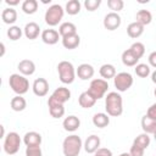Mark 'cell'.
<instances>
[{
  "mask_svg": "<svg viewBox=\"0 0 156 156\" xmlns=\"http://www.w3.org/2000/svg\"><path fill=\"white\" fill-rule=\"evenodd\" d=\"M154 138H155V140H156V132L154 133Z\"/></svg>",
  "mask_w": 156,
  "mask_h": 156,
  "instance_id": "cell-49",
  "label": "cell"
},
{
  "mask_svg": "<svg viewBox=\"0 0 156 156\" xmlns=\"http://www.w3.org/2000/svg\"><path fill=\"white\" fill-rule=\"evenodd\" d=\"M105 108L108 116L118 117L123 112V100L119 93L111 91L105 98Z\"/></svg>",
  "mask_w": 156,
  "mask_h": 156,
  "instance_id": "cell-1",
  "label": "cell"
},
{
  "mask_svg": "<svg viewBox=\"0 0 156 156\" xmlns=\"http://www.w3.org/2000/svg\"><path fill=\"white\" fill-rule=\"evenodd\" d=\"M93 123L98 128H105L110 123V117H108L107 113H102V112L95 113L94 117H93Z\"/></svg>",
  "mask_w": 156,
  "mask_h": 156,
  "instance_id": "cell-28",
  "label": "cell"
},
{
  "mask_svg": "<svg viewBox=\"0 0 156 156\" xmlns=\"http://www.w3.org/2000/svg\"><path fill=\"white\" fill-rule=\"evenodd\" d=\"M38 10V1L37 0H24L22 2V11L27 15H33Z\"/></svg>",
  "mask_w": 156,
  "mask_h": 156,
  "instance_id": "cell-30",
  "label": "cell"
},
{
  "mask_svg": "<svg viewBox=\"0 0 156 156\" xmlns=\"http://www.w3.org/2000/svg\"><path fill=\"white\" fill-rule=\"evenodd\" d=\"M146 115H147L150 118H152V119H155V121H156V102H155V104H152V105L147 108Z\"/></svg>",
  "mask_w": 156,
  "mask_h": 156,
  "instance_id": "cell-42",
  "label": "cell"
},
{
  "mask_svg": "<svg viewBox=\"0 0 156 156\" xmlns=\"http://www.w3.org/2000/svg\"><path fill=\"white\" fill-rule=\"evenodd\" d=\"M101 4V0H85L84 6L88 11H95Z\"/></svg>",
  "mask_w": 156,
  "mask_h": 156,
  "instance_id": "cell-39",
  "label": "cell"
},
{
  "mask_svg": "<svg viewBox=\"0 0 156 156\" xmlns=\"http://www.w3.org/2000/svg\"><path fill=\"white\" fill-rule=\"evenodd\" d=\"M63 13H65L63 7L61 5H58V4H54V5L49 6V9L45 12V17H44L45 22L51 27L57 26L60 23V21L62 20Z\"/></svg>",
  "mask_w": 156,
  "mask_h": 156,
  "instance_id": "cell-6",
  "label": "cell"
},
{
  "mask_svg": "<svg viewBox=\"0 0 156 156\" xmlns=\"http://www.w3.org/2000/svg\"><path fill=\"white\" fill-rule=\"evenodd\" d=\"M49 112H50L51 117L61 118L65 115V107H63V105H52V106H49Z\"/></svg>",
  "mask_w": 156,
  "mask_h": 156,
  "instance_id": "cell-35",
  "label": "cell"
},
{
  "mask_svg": "<svg viewBox=\"0 0 156 156\" xmlns=\"http://www.w3.org/2000/svg\"><path fill=\"white\" fill-rule=\"evenodd\" d=\"M149 63L152 66V67H155L156 68V51H152L150 55H149Z\"/></svg>",
  "mask_w": 156,
  "mask_h": 156,
  "instance_id": "cell-43",
  "label": "cell"
},
{
  "mask_svg": "<svg viewBox=\"0 0 156 156\" xmlns=\"http://www.w3.org/2000/svg\"><path fill=\"white\" fill-rule=\"evenodd\" d=\"M107 6L110 10H112V12H118L123 9L124 2L123 0H107Z\"/></svg>",
  "mask_w": 156,
  "mask_h": 156,
  "instance_id": "cell-37",
  "label": "cell"
},
{
  "mask_svg": "<svg viewBox=\"0 0 156 156\" xmlns=\"http://www.w3.org/2000/svg\"><path fill=\"white\" fill-rule=\"evenodd\" d=\"M7 37L11 40H18L22 37V29L18 26H11L7 29Z\"/></svg>",
  "mask_w": 156,
  "mask_h": 156,
  "instance_id": "cell-36",
  "label": "cell"
},
{
  "mask_svg": "<svg viewBox=\"0 0 156 156\" xmlns=\"http://www.w3.org/2000/svg\"><path fill=\"white\" fill-rule=\"evenodd\" d=\"M133 143L136 144V145H139L140 147H143V149L145 150V149H147V146L150 145V136H149V134H146V133H141V134H139V135L134 139Z\"/></svg>",
  "mask_w": 156,
  "mask_h": 156,
  "instance_id": "cell-33",
  "label": "cell"
},
{
  "mask_svg": "<svg viewBox=\"0 0 156 156\" xmlns=\"http://www.w3.org/2000/svg\"><path fill=\"white\" fill-rule=\"evenodd\" d=\"M83 147V141L80 136L72 134L65 138L62 143V151L65 156H78Z\"/></svg>",
  "mask_w": 156,
  "mask_h": 156,
  "instance_id": "cell-2",
  "label": "cell"
},
{
  "mask_svg": "<svg viewBox=\"0 0 156 156\" xmlns=\"http://www.w3.org/2000/svg\"><path fill=\"white\" fill-rule=\"evenodd\" d=\"M32 89H33V93L37 96H39V98L45 96L48 94V91H49V83H48V80L45 78H37L33 82Z\"/></svg>",
  "mask_w": 156,
  "mask_h": 156,
  "instance_id": "cell-11",
  "label": "cell"
},
{
  "mask_svg": "<svg viewBox=\"0 0 156 156\" xmlns=\"http://www.w3.org/2000/svg\"><path fill=\"white\" fill-rule=\"evenodd\" d=\"M11 108L16 112H20V111H23L26 107H27V101L26 99L22 96V95H16L11 99Z\"/></svg>",
  "mask_w": 156,
  "mask_h": 156,
  "instance_id": "cell-27",
  "label": "cell"
},
{
  "mask_svg": "<svg viewBox=\"0 0 156 156\" xmlns=\"http://www.w3.org/2000/svg\"><path fill=\"white\" fill-rule=\"evenodd\" d=\"M129 50L140 60V58L143 57L144 52H145V45H144L143 43H140V41H135V43H133V44L130 45Z\"/></svg>",
  "mask_w": 156,
  "mask_h": 156,
  "instance_id": "cell-32",
  "label": "cell"
},
{
  "mask_svg": "<svg viewBox=\"0 0 156 156\" xmlns=\"http://www.w3.org/2000/svg\"><path fill=\"white\" fill-rule=\"evenodd\" d=\"M134 71H135L136 76L140 77V78H146V77L150 74V72H151V71H150V67H149L146 63H138V65L135 66Z\"/></svg>",
  "mask_w": 156,
  "mask_h": 156,
  "instance_id": "cell-34",
  "label": "cell"
},
{
  "mask_svg": "<svg viewBox=\"0 0 156 156\" xmlns=\"http://www.w3.org/2000/svg\"><path fill=\"white\" fill-rule=\"evenodd\" d=\"M26 156H43L40 146H27Z\"/></svg>",
  "mask_w": 156,
  "mask_h": 156,
  "instance_id": "cell-38",
  "label": "cell"
},
{
  "mask_svg": "<svg viewBox=\"0 0 156 156\" xmlns=\"http://www.w3.org/2000/svg\"><path fill=\"white\" fill-rule=\"evenodd\" d=\"M143 33H144V26L140 24V23L136 22V21L129 23L128 27H127V34H128L130 38H133V39L139 38Z\"/></svg>",
  "mask_w": 156,
  "mask_h": 156,
  "instance_id": "cell-19",
  "label": "cell"
},
{
  "mask_svg": "<svg viewBox=\"0 0 156 156\" xmlns=\"http://www.w3.org/2000/svg\"><path fill=\"white\" fill-rule=\"evenodd\" d=\"M23 141L26 146H40L41 144V135L37 132H28L23 136Z\"/></svg>",
  "mask_w": 156,
  "mask_h": 156,
  "instance_id": "cell-17",
  "label": "cell"
},
{
  "mask_svg": "<svg viewBox=\"0 0 156 156\" xmlns=\"http://www.w3.org/2000/svg\"><path fill=\"white\" fill-rule=\"evenodd\" d=\"M60 37H61L60 33H58L57 30H55V29H51V28L44 29V30L41 32V40H43L45 44H49V45L56 44V43L58 41Z\"/></svg>",
  "mask_w": 156,
  "mask_h": 156,
  "instance_id": "cell-14",
  "label": "cell"
},
{
  "mask_svg": "<svg viewBox=\"0 0 156 156\" xmlns=\"http://www.w3.org/2000/svg\"><path fill=\"white\" fill-rule=\"evenodd\" d=\"M71 99V91L68 88L65 87H58L54 90V93L49 96L48 100V106H52V105H63L65 102H67Z\"/></svg>",
  "mask_w": 156,
  "mask_h": 156,
  "instance_id": "cell-7",
  "label": "cell"
},
{
  "mask_svg": "<svg viewBox=\"0 0 156 156\" xmlns=\"http://www.w3.org/2000/svg\"><path fill=\"white\" fill-rule=\"evenodd\" d=\"M141 128L144 130V133L146 134H154L156 132V121L150 118L147 115L143 116L141 118Z\"/></svg>",
  "mask_w": 156,
  "mask_h": 156,
  "instance_id": "cell-21",
  "label": "cell"
},
{
  "mask_svg": "<svg viewBox=\"0 0 156 156\" xmlns=\"http://www.w3.org/2000/svg\"><path fill=\"white\" fill-rule=\"evenodd\" d=\"M95 102H96V100L88 91H83L78 98V104L83 108H90V107H93L95 105Z\"/></svg>",
  "mask_w": 156,
  "mask_h": 156,
  "instance_id": "cell-22",
  "label": "cell"
},
{
  "mask_svg": "<svg viewBox=\"0 0 156 156\" xmlns=\"http://www.w3.org/2000/svg\"><path fill=\"white\" fill-rule=\"evenodd\" d=\"M94 156H112V151L107 147H100Z\"/></svg>",
  "mask_w": 156,
  "mask_h": 156,
  "instance_id": "cell-41",
  "label": "cell"
},
{
  "mask_svg": "<svg viewBox=\"0 0 156 156\" xmlns=\"http://www.w3.org/2000/svg\"><path fill=\"white\" fill-rule=\"evenodd\" d=\"M23 32H24L26 38L33 40V39H37V38L39 37L40 27H39V24L35 23V22H29V23H27V24L24 26Z\"/></svg>",
  "mask_w": 156,
  "mask_h": 156,
  "instance_id": "cell-16",
  "label": "cell"
},
{
  "mask_svg": "<svg viewBox=\"0 0 156 156\" xmlns=\"http://www.w3.org/2000/svg\"><path fill=\"white\" fill-rule=\"evenodd\" d=\"M4 54H5V44L4 43H1V56H4Z\"/></svg>",
  "mask_w": 156,
  "mask_h": 156,
  "instance_id": "cell-46",
  "label": "cell"
},
{
  "mask_svg": "<svg viewBox=\"0 0 156 156\" xmlns=\"http://www.w3.org/2000/svg\"><path fill=\"white\" fill-rule=\"evenodd\" d=\"M151 80H152V83L156 84V71H154V72L151 73Z\"/></svg>",
  "mask_w": 156,
  "mask_h": 156,
  "instance_id": "cell-45",
  "label": "cell"
},
{
  "mask_svg": "<svg viewBox=\"0 0 156 156\" xmlns=\"http://www.w3.org/2000/svg\"><path fill=\"white\" fill-rule=\"evenodd\" d=\"M144 149L143 147H140L139 145H136V144H132V146H130V150H129V154L132 155V156H144Z\"/></svg>",
  "mask_w": 156,
  "mask_h": 156,
  "instance_id": "cell-40",
  "label": "cell"
},
{
  "mask_svg": "<svg viewBox=\"0 0 156 156\" xmlns=\"http://www.w3.org/2000/svg\"><path fill=\"white\" fill-rule=\"evenodd\" d=\"M5 2H6L7 5H10V6H15V5H18V4H20L18 0H5Z\"/></svg>",
  "mask_w": 156,
  "mask_h": 156,
  "instance_id": "cell-44",
  "label": "cell"
},
{
  "mask_svg": "<svg viewBox=\"0 0 156 156\" xmlns=\"http://www.w3.org/2000/svg\"><path fill=\"white\" fill-rule=\"evenodd\" d=\"M118 156H132L129 152H122L121 155H118Z\"/></svg>",
  "mask_w": 156,
  "mask_h": 156,
  "instance_id": "cell-48",
  "label": "cell"
},
{
  "mask_svg": "<svg viewBox=\"0 0 156 156\" xmlns=\"http://www.w3.org/2000/svg\"><path fill=\"white\" fill-rule=\"evenodd\" d=\"M79 43H80V38L78 34H73V35H68V37L62 38V45L68 50L76 49L79 45Z\"/></svg>",
  "mask_w": 156,
  "mask_h": 156,
  "instance_id": "cell-26",
  "label": "cell"
},
{
  "mask_svg": "<svg viewBox=\"0 0 156 156\" xmlns=\"http://www.w3.org/2000/svg\"><path fill=\"white\" fill-rule=\"evenodd\" d=\"M1 138H5V130H4V126H1Z\"/></svg>",
  "mask_w": 156,
  "mask_h": 156,
  "instance_id": "cell-47",
  "label": "cell"
},
{
  "mask_svg": "<svg viewBox=\"0 0 156 156\" xmlns=\"http://www.w3.org/2000/svg\"><path fill=\"white\" fill-rule=\"evenodd\" d=\"M94 67L89 63H82L78 66L77 71H76V74L78 76V78H80L82 80H88L90 78H93L94 76Z\"/></svg>",
  "mask_w": 156,
  "mask_h": 156,
  "instance_id": "cell-13",
  "label": "cell"
},
{
  "mask_svg": "<svg viewBox=\"0 0 156 156\" xmlns=\"http://www.w3.org/2000/svg\"><path fill=\"white\" fill-rule=\"evenodd\" d=\"M99 73H100V76L102 77V79H105V80L111 79V78H115V76L117 74L115 66L111 65V63H105V65H102V66L100 67V69H99Z\"/></svg>",
  "mask_w": 156,
  "mask_h": 156,
  "instance_id": "cell-24",
  "label": "cell"
},
{
  "mask_svg": "<svg viewBox=\"0 0 156 156\" xmlns=\"http://www.w3.org/2000/svg\"><path fill=\"white\" fill-rule=\"evenodd\" d=\"M57 72H58L60 80L63 84H71L74 82L76 69L69 61H61L57 65Z\"/></svg>",
  "mask_w": 156,
  "mask_h": 156,
  "instance_id": "cell-4",
  "label": "cell"
},
{
  "mask_svg": "<svg viewBox=\"0 0 156 156\" xmlns=\"http://www.w3.org/2000/svg\"><path fill=\"white\" fill-rule=\"evenodd\" d=\"M80 7H82V5H80V2L78 1V0H69L67 4H66V12L68 13V15H77V13H79V11H80Z\"/></svg>",
  "mask_w": 156,
  "mask_h": 156,
  "instance_id": "cell-31",
  "label": "cell"
},
{
  "mask_svg": "<svg viewBox=\"0 0 156 156\" xmlns=\"http://www.w3.org/2000/svg\"><path fill=\"white\" fill-rule=\"evenodd\" d=\"M100 143H101L100 138L95 134H91L85 139V141L83 144V147L88 154H95L100 149Z\"/></svg>",
  "mask_w": 156,
  "mask_h": 156,
  "instance_id": "cell-12",
  "label": "cell"
},
{
  "mask_svg": "<svg viewBox=\"0 0 156 156\" xmlns=\"http://www.w3.org/2000/svg\"><path fill=\"white\" fill-rule=\"evenodd\" d=\"M135 21L139 22L140 24H143L144 27L146 24H150L152 21V15L149 10H139L135 15Z\"/></svg>",
  "mask_w": 156,
  "mask_h": 156,
  "instance_id": "cell-29",
  "label": "cell"
},
{
  "mask_svg": "<svg viewBox=\"0 0 156 156\" xmlns=\"http://www.w3.org/2000/svg\"><path fill=\"white\" fill-rule=\"evenodd\" d=\"M113 84L116 87V89L122 93V91H127L132 85H133V77L130 73L128 72H119L113 78Z\"/></svg>",
  "mask_w": 156,
  "mask_h": 156,
  "instance_id": "cell-9",
  "label": "cell"
},
{
  "mask_svg": "<svg viewBox=\"0 0 156 156\" xmlns=\"http://www.w3.org/2000/svg\"><path fill=\"white\" fill-rule=\"evenodd\" d=\"M1 18H2L4 23H6V24H12V23H15L16 20H17V12H16V10L12 9V7H6V9H4L2 12H1Z\"/></svg>",
  "mask_w": 156,
  "mask_h": 156,
  "instance_id": "cell-25",
  "label": "cell"
},
{
  "mask_svg": "<svg viewBox=\"0 0 156 156\" xmlns=\"http://www.w3.org/2000/svg\"><path fill=\"white\" fill-rule=\"evenodd\" d=\"M154 94H155V96H156V88H155V90H154Z\"/></svg>",
  "mask_w": 156,
  "mask_h": 156,
  "instance_id": "cell-50",
  "label": "cell"
},
{
  "mask_svg": "<svg viewBox=\"0 0 156 156\" xmlns=\"http://www.w3.org/2000/svg\"><path fill=\"white\" fill-rule=\"evenodd\" d=\"M62 126H63L65 130H67V132H74V130H77L79 128L80 121H79V118L77 116H73L72 115V116H68V117H66L63 119Z\"/></svg>",
  "mask_w": 156,
  "mask_h": 156,
  "instance_id": "cell-18",
  "label": "cell"
},
{
  "mask_svg": "<svg viewBox=\"0 0 156 156\" xmlns=\"http://www.w3.org/2000/svg\"><path fill=\"white\" fill-rule=\"evenodd\" d=\"M138 61H139V58L129 49H127V50H124L122 52V62H123L124 66H128V67H133L134 66L135 67L138 65Z\"/></svg>",
  "mask_w": 156,
  "mask_h": 156,
  "instance_id": "cell-23",
  "label": "cell"
},
{
  "mask_svg": "<svg viewBox=\"0 0 156 156\" xmlns=\"http://www.w3.org/2000/svg\"><path fill=\"white\" fill-rule=\"evenodd\" d=\"M121 16L117 12H108L105 17H104V27L107 30H115L121 26Z\"/></svg>",
  "mask_w": 156,
  "mask_h": 156,
  "instance_id": "cell-10",
  "label": "cell"
},
{
  "mask_svg": "<svg viewBox=\"0 0 156 156\" xmlns=\"http://www.w3.org/2000/svg\"><path fill=\"white\" fill-rule=\"evenodd\" d=\"M20 146H21V138L18 133L10 132L4 139V151L7 155H15L16 152H18Z\"/></svg>",
  "mask_w": 156,
  "mask_h": 156,
  "instance_id": "cell-8",
  "label": "cell"
},
{
  "mask_svg": "<svg viewBox=\"0 0 156 156\" xmlns=\"http://www.w3.org/2000/svg\"><path fill=\"white\" fill-rule=\"evenodd\" d=\"M17 68L21 72V74H23V76H32L35 72V65H34V62L32 60H27V58L20 61Z\"/></svg>",
  "mask_w": 156,
  "mask_h": 156,
  "instance_id": "cell-15",
  "label": "cell"
},
{
  "mask_svg": "<svg viewBox=\"0 0 156 156\" xmlns=\"http://www.w3.org/2000/svg\"><path fill=\"white\" fill-rule=\"evenodd\" d=\"M9 85L10 88L17 94V95H23L28 91L29 89V82L28 79L20 73H13L9 78Z\"/></svg>",
  "mask_w": 156,
  "mask_h": 156,
  "instance_id": "cell-3",
  "label": "cell"
},
{
  "mask_svg": "<svg viewBox=\"0 0 156 156\" xmlns=\"http://www.w3.org/2000/svg\"><path fill=\"white\" fill-rule=\"evenodd\" d=\"M58 33H60L61 38L68 37V35H73V34H77V27L72 22H63L58 27Z\"/></svg>",
  "mask_w": 156,
  "mask_h": 156,
  "instance_id": "cell-20",
  "label": "cell"
},
{
  "mask_svg": "<svg viewBox=\"0 0 156 156\" xmlns=\"http://www.w3.org/2000/svg\"><path fill=\"white\" fill-rule=\"evenodd\" d=\"M108 89V83L107 80L105 79H101V78H95L90 82V85L88 88V93L95 99V100H99L101 98H104V95L106 94Z\"/></svg>",
  "mask_w": 156,
  "mask_h": 156,
  "instance_id": "cell-5",
  "label": "cell"
}]
</instances>
